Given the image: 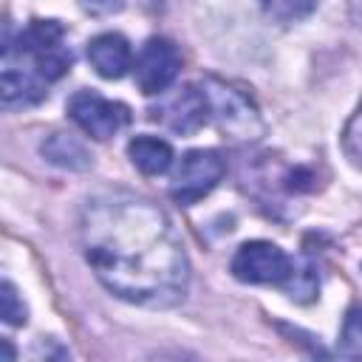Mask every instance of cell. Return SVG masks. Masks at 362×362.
<instances>
[{"mask_svg": "<svg viewBox=\"0 0 362 362\" xmlns=\"http://www.w3.org/2000/svg\"><path fill=\"white\" fill-rule=\"evenodd\" d=\"M40 153L48 164H54L59 170H71V173H85L93 164L90 150L71 133H51L40 144Z\"/></svg>", "mask_w": 362, "mask_h": 362, "instance_id": "11", "label": "cell"}, {"mask_svg": "<svg viewBox=\"0 0 362 362\" xmlns=\"http://www.w3.org/2000/svg\"><path fill=\"white\" fill-rule=\"evenodd\" d=\"M68 116L74 124H79L82 133H88L90 139H99V141L113 139L130 122L127 105L105 99L93 90H76L68 99Z\"/></svg>", "mask_w": 362, "mask_h": 362, "instance_id": "6", "label": "cell"}, {"mask_svg": "<svg viewBox=\"0 0 362 362\" xmlns=\"http://www.w3.org/2000/svg\"><path fill=\"white\" fill-rule=\"evenodd\" d=\"M0 317H3L6 325H25V320H28V308L20 300L11 280L0 283Z\"/></svg>", "mask_w": 362, "mask_h": 362, "instance_id": "15", "label": "cell"}, {"mask_svg": "<svg viewBox=\"0 0 362 362\" xmlns=\"http://www.w3.org/2000/svg\"><path fill=\"white\" fill-rule=\"evenodd\" d=\"M45 85L34 71H23V68H11L6 65L3 68V76H0V99H3V107L6 110H14V107H31L37 102L45 99Z\"/></svg>", "mask_w": 362, "mask_h": 362, "instance_id": "10", "label": "cell"}, {"mask_svg": "<svg viewBox=\"0 0 362 362\" xmlns=\"http://www.w3.org/2000/svg\"><path fill=\"white\" fill-rule=\"evenodd\" d=\"M286 291H288V297H294V300H300V303L314 300V294L320 291L317 272H314L311 266H303V269L294 266V272H291V277H288V283H286Z\"/></svg>", "mask_w": 362, "mask_h": 362, "instance_id": "16", "label": "cell"}, {"mask_svg": "<svg viewBox=\"0 0 362 362\" xmlns=\"http://www.w3.org/2000/svg\"><path fill=\"white\" fill-rule=\"evenodd\" d=\"M201 90H204V96H206L209 116L215 119L218 130H221L226 139L240 141V144H252V141L263 139L266 122H263L260 110L255 107V102H252L243 90L226 85V82L218 79V76H204Z\"/></svg>", "mask_w": 362, "mask_h": 362, "instance_id": "2", "label": "cell"}, {"mask_svg": "<svg viewBox=\"0 0 362 362\" xmlns=\"http://www.w3.org/2000/svg\"><path fill=\"white\" fill-rule=\"evenodd\" d=\"M79 6L88 11V14H96V17H105V14H116L124 8V0H79Z\"/></svg>", "mask_w": 362, "mask_h": 362, "instance_id": "17", "label": "cell"}, {"mask_svg": "<svg viewBox=\"0 0 362 362\" xmlns=\"http://www.w3.org/2000/svg\"><path fill=\"white\" fill-rule=\"evenodd\" d=\"M339 354L351 359H362V303L351 305L345 320H342V334H339Z\"/></svg>", "mask_w": 362, "mask_h": 362, "instance_id": "14", "label": "cell"}, {"mask_svg": "<svg viewBox=\"0 0 362 362\" xmlns=\"http://www.w3.org/2000/svg\"><path fill=\"white\" fill-rule=\"evenodd\" d=\"M181 71L178 48L164 37H150L136 59V85L144 96H161Z\"/></svg>", "mask_w": 362, "mask_h": 362, "instance_id": "7", "label": "cell"}, {"mask_svg": "<svg viewBox=\"0 0 362 362\" xmlns=\"http://www.w3.org/2000/svg\"><path fill=\"white\" fill-rule=\"evenodd\" d=\"M257 3L277 23H300L317 8V0H257Z\"/></svg>", "mask_w": 362, "mask_h": 362, "instance_id": "13", "label": "cell"}, {"mask_svg": "<svg viewBox=\"0 0 362 362\" xmlns=\"http://www.w3.org/2000/svg\"><path fill=\"white\" fill-rule=\"evenodd\" d=\"M3 359H14V348L8 345V339H3Z\"/></svg>", "mask_w": 362, "mask_h": 362, "instance_id": "18", "label": "cell"}, {"mask_svg": "<svg viewBox=\"0 0 362 362\" xmlns=\"http://www.w3.org/2000/svg\"><path fill=\"white\" fill-rule=\"evenodd\" d=\"M229 272L240 283L252 286H286L294 263L291 257L272 240H246L229 260Z\"/></svg>", "mask_w": 362, "mask_h": 362, "instance_id": "4", "label": "cell"}, {"mask_svg": "<svg viewBox=\"0 0 362 362\" xmlns=\"http://www.w3.org/2000/svg\"><path fill=\"white\" fill-rule=\"evenodd\" d=\"M82 252L96 280L144 308H173L189 288V257L167 212L133 192H102L79 215Z\"/></svg>", "mask_w": 362, "mask_h": 362, "instance_id": "1", "label": "cell"}, {"mask_svg": "<svg viewBox=\"0 0 362 362\" xmlns=\"http://www.w3.org/2000/svg\"><path fill=\"white\" fill-rule=\"evenodd\" d=\"M153 119L178 136H192L206 124L209 105H206V96L201 88L181 85L167 96L161 93L158 107H153Z\"/></svg>", "mask_w": 362, "mask_h": 362, "instance_id": "8", "label": "cell"}, {"mask_svg": "<svg viewBox=\"0 0 362 362\" xmlns=\"http://www.w3.org/2000/svg\"><path fill=\"white\" fill-rule=\"evenodd\" d=\"M88 62L93 65V71L102 79H122L133 68L130 42L122 34H116V31L96 34L88 42Z\"/></svg>", "mask_w": 362, "mask_h": 362, "instance_id": "9", "label": "cell"}, {"mask_svg": "<svg viewBox=\"0 0 362 362\" xmlns=\"http://www.w3.org/2000/svg\"><path fill=\"white\" fill-rule=\"evenodd\" d=\"M133 167L144 175H164L173 167V147L158 136H136L127 144Z\"/></svg>", "mask_w": 362, "mask_h": 362, "instance_id": "12", "label": "cell"}, {"mask_svg": "<svg viewBox=\"0 0 362 362\" xmlns=\"http://www.w3.org/2000/svg\"><path fill=\"white\" fill-rule=\"evenodd\" d=\"M17 51L20 57H28L34 65V74L42 82H57L71 71V48L65 45V28L57 20H34L28 28L20 31L17 45L6 48V54Z\"/></svg>", "mask_w": 362, "mask_h": 362, "instance_id": "3", "label": "cell"}, {"mask_svg": "<svg viewBox=\"0 0 362 362\" xmlns=\"http://www.w3.org/2000/svg\"><path fill=\"white\" fill-rule=\"evenodd\" d=\"M226 173V161L218 150H189L181 156V164L173 175L170 195L181 206H192L206 198Z\"/></svg>", "mask_w": 362, "mask_h": 362, "instance_id": "5", "label": "cell"}]
</instances>
